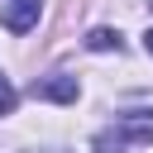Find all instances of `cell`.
<instances>
[{
	"mask_svg": "<svg viewBox=\"0 0 153 153\" xmlns=\"http://www.w3.org/2000/svg\"><path fill=\"white\" fill-rule=\"evenodd\" d=\"M129 139H153V120L143 115V110H134V115H124L115 129H105V134H96V153H124V143Z\"/></svg>",
	"mask_w": 153,
	"mask_h": 153,
	"instance_id": "cell-1",
	"label": "cell"
},
{
	"mask_svg": "<svg viewBox=\"0 0 153 153\" xmlns=\"http://www.w3.org/2000/svg\"><path fill=\"white\" fill-rule=\"evenodd\" d=\"M0 24L10 33H29L38 24V0H0Z\"/></svg>",
	"mask_w": 153,
	"mask_h": 153,
	"instance_id": "cell-2",
	"label": "cell"
},
{
	"mask_svg": "<svg viewBox=\"0 0 153 153\" xmlns=\"http://www.w3.org/2000/svg\"><path fill=\"white\" fill-rule=\"evenodd\" d=\"M33 96H43V100H76V76H43V81H33Z\"/></svg>",
	"mask_w": 153,
	"mask_h": 153,
	"instance_id": "cell-3",
	"label": "cell"
},
{
	"mask_svg": "<svg viewBox=\"0 0 153 153\" xmlns=\"http://www.w3.org/2000/svg\"><path fill=\"white\" fill-rule=\"evenodd\" d=\"M86 48L91 53H120V33L115 29H91L86 33Z\"/></svg>",
	"mask_w": 153,
	"mask_h": 153,
	"instance_id": "cell-4",
	"label": "cell"
},
{
	"mask_svg": "<svg viewBox=\"0 0 153 153\" xmlns=\"http://www.w3.org/2000/svg\"><path fill=\"white\" fill-rule=\"evenodd\" d=\"M14 105H19V96H14V86H10V76L0 72V115H10Z\"/></svg>",
	"mask_w": 153,
	"mask_h": 153,
	"instance_id": "cell-5",
	"label": "cell"
},
{
	"mask_svg": "<svg viewBox=\"0 0 153 153\" xmlns=\"http://www.w3.org/2000/svg\"><path fill=\"white\" fill-rule=\"evenodd\" d=\"M143 48H148V53H153V29H148V33H143Z\"/></svg>",
	"mask_w": 153,
	"mask_h": 153,
	"instance_id": "cell-6",
	"label": "cell"
}]
</instances>
